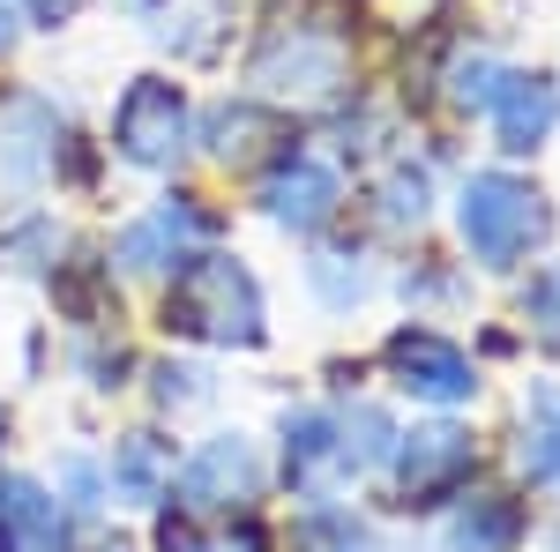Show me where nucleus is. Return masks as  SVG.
Listing matches in <instances>:
<instances>
[{
    "label": "nucleus",
    "mask_w": 560,
    "mask_h": 552,
    "mask_svg": "<svg viewBox=\"0 0 560 552\" xmlns=\"http://www.w3.org/2000/svg\"><path fill=\"white\" fill-rule=\"evenodd\" d=\"M247 83L284 105H337L345 97V23H322L284 0L247 60Z\"/></svg>",
    "instance_id": "obj_1"
},
{
    "label": "nucleus",
    "mask_w": 560,
    "mask_h": 552,
    "mask_svg": "<svg viewBox=\"0 0 560 552\" xmlns=\"http://www.w3.org/2000/svg\"><path fill=\"white\" fill-rule=\"evenodd\" d=\"M165 329L173 337H195V343H261V284L240 269L232 255H210V247H195V255L179 261L173 292H165Z\"/></svg>",
    "instance_id": "obj_2"
},
{
    "label": "nucleus",
    "mask_w": 560,
    "mask_h": 552,
    "mask_svg": "<svg viewBox=\"0 0 560 552\" xmlns=\"http://www.w3.org/2000/svg\"><path fill=\"white\" fill-rule=\"evenodd\" d=\"M456 232L486 269H516L530 247H546L553 210H546L538 187H523L509 172H471L464 195H456Z\"/></svg>",
    "instance_id": "obj_3"
},
{
    "label": "nucleus",
    "mask_w": 560,
    "mask_h": 552,
    "mask_svg": "<svg viewBox=\"0 0 560 552\" xmlns=\"http://www.w3.org/2000/svg\"><path fill=\"white\" fill-rule=\"evenodd\" d=\"M113 150L142 172H165L179 150H187V90L165 83V75L128 83L120 113H113Z\"/></svg>",
    "instance_id": "obj_4"
},
{
    "label": "nucleus",
    "mask_w": 560,
    "mask_h": 552,
    "mask_svg": "<svg viewBox=\"0 0 560 552\" xmlns=\"http://www.w3.org/2000/svg\"><path fill=\"white\" fill-rule=\"evenodd\" d=\"M255 493H261V463H255V448H247L240 433L202 441V448L187 456V470H179V508L187 515H247Z\"/></svg>",
    "instance_id": "obj_5"
},
{
    "label": "nucleus",
    "mask_w": 560,
    "mask_h": 552,
    "mask_svg": "<svg viewBox=\"0 0 560 552\" xmlns=\"http://www.w3.org/2000/svg\"><path fill=\"white\" fill-rule=\"evenodd\" d=\"M396 485H404V501L411 508H441V501H456L464 493V478H471V433H456V425H427V433H396Z\"/></svg>",
    "instance_id": "obj_6"
},
{
    "label": "nucleus",
    "mask_w": 560,
    "mask_h": 552,
    "mask_svg": "<svg viewBox=\"0 0 560 552\" xmlns=\"http://www.w3.org/2000/svg\"><path fill=\"white\" fill-rule=\"evenodd\" d=\"M388 374L419 403H471L478 396V374H471V359H464V343H448L441 329H396L388 337Z\"/></svg>",
    "instance_id": "obj_7"
},
{
    "label": "nucleus",
    "mask_w": 560,
    "mask_h": 552,
    "mask_svg": "<svg viewBox=\"0 0 560 552\" xmlns=\"http://www.w3.org/2000/svg\"><path fill=\"white\" fill-rule=\"evenodd\" d=\"M351 478H359V463L345 448V425L329 411H292L284 419V485L306 493V501H329V493H345Z\"/></svg>",
    "instance_id": "obj_8"
},
{
    "label": "nucleus",
    "mask_w": 560,
    "mask_h": 552,
    "mask_svg": "<svg viewBox=\"0 0 560 552\" xmlns=\"http://www.w3.org/2000/svg\"><path fill=\"white\" fill-rule=\"evenodd\" d=\"M202 239H210V210H195V195H165L150 216H135L120 232L113 261L120 269H179Z\"/></svg>",
    "instance_id": "obj_9"
},
{
    "label": "nucleus",
    "mask_w": 560,
    "mask_h": 552,
    "mask_svg": "<svg viewBox=\"0 0 560 552\" xmlns=\"http://www.w3.org/2000/svg\"><path fill=\"white\" fill-rule=\"evenodd\" d=\"M337 202H345V179L322 165V157H306V150L277 157L269 179H261V210L277 216L284 232H322L337 216Z\"/></svg>",
    "instance_id": "obj_10"
},
{
    "label": "nucleus",
    "mask_w": 560,
    "mask_h": 552,
    "mask_svg": "<svg viewBox=\"0 0 560 552\" xmlns=\"http://www.w3.org/2000/svg\"><path fill=\"white\" fill-rule=\"evenodd\" d=\"M486 120H493V134H501V150H538L546 134H553L560 120V90L546 83V75H516V68H501V83H493V97H486Z\"/></svg>",
    "instance_id": "obj_11"
},
{
    "label": "nucleus",
    "mask_w": 560,
    "mask_h": 552,
    "mask_svg": "<svg viewBox=\"0 0 560 552\" xmlns=\"http://www.w3.org/2000/svg\"><path fill=\"white\" fill-rule=\"evenodd\" d=\"M0 552H60V501L38 478H0Z\"/></svg>",
    "instance_id": "obj_12"
},
{
    "label": "nucleus",
    "mask_w": 560,
    "mask_h": 552,
    "mask_svg": "<svg viewBox=\"0 0 560 552\" xmlns=\"http://www.w3.org/2000/svg\"><path fill=\"white\" fill-rule=\"evenodd\" d=\"M523 508L509 493H464V508L448 515V552H516Z\"/></svg>",
    "instance_id": "obj_13"
},
{
    "label": "nucleus",
    "mask_w": 560,
    "mask_h": 552,
    "mask_svg": "<svg viewBox=\"0 0 560 552\" xmlns=\"http://www.w3.org/2000/svg\"><path fill=\"white\" fill-rule=\"evenodd\" d=\"M113 485H120V501H135V508H158L165 485H173V441L128 433V441L113 448Z\"/></svg>",
    "instance_id": "obj_14"
},
{
    "label": "nucleus",
    "mask_w": 560,
    "mask_h": 552,
    "mask_svg": "<svg viewBox=\"0 0 560 552\" xmlns=\"http://www.w3.org/2000/svg\"><path fill=\"white\" fill-rule=\"evenodd\" d=\"M516 463L530 470V485H560V388H530Z\"/></svg>",
    "instance_id": "obj_15"
},
{
    "label": "nucleus",
    "mask_w": 560,
    "mask_h": 552,
    "mask_svg": "<svg viewBox=\"0 0 560 552\" xmlns=\"http://www.w3.org/2000/svg\"><path fill=\"white\" fill-rule=\"evenodd\" d=\"M292 552H374V530L345 508H314L292 522Z\"/></svg>",
    "instance_id": "obj_16"
},
{
    "label": "nucleus",
    "mask_w": 560,
    "mask_h": 552,
    "mask_svg": "<svg viewBox=\"0 0 560 552\" xmlns=\"http://www.w3.org/2000/svg\"><path fill=\"white\" fill-rule=\"evenodd\" d=\"M337 425H345V448H351V463H359V470H366V463H388V448H396V425H388L374 403H351Z\"/></svg>",
    "instance_id": "obj_17"
},
{
    "label": "nucleus",
    "mask_w": 560,
    "mask_h": 552,
    "mask_svg": "<svg viewBox=\"0 0 560 552\" xmlns=\"http://www.w3.org/2000/svg\"><path fill=\"white\" fill-rule=\"evenodd\" d=\"M306 277H314V292L329 298V306H359V298H366V269H359V255H314Z\"/></svg>",
    "instance_id": "obj_18"
},
{
    "label": "nucleus",
    "mask_w": 560,
    "mask_h": 552,
    "mask_svg": "<svg viewBox=\"0 0 560 552\" xmlns=\"http://www.w3.org/2000/svg\"><path fill=\"white\" fill-rule=\"evenodd\" d=\"M523 314H530L538 343H553V351H560V261L530 277V292H523Z\"/></svg>",
    "instance_id": "obj_19"
},
{
    "label": "nucleus",
    "mask_w": 560,
    "mask_h": 552,
    "mask_svg": "<svg viewBox=\"0 0 560 552\" xmlns=\"http://www.w3.org/2000/svg\"><path fill=\"white\" fill-rule=\"evenodd\" d=\"M382 216L388 224H419L427 216V172H388V187H382Z\"/></svg>",
    "instance_id": "obj_20"
},
{
    "label": "nucleus",
    "mask_w": 560,
    "mask_h": 552,
    "mask_svg": "<svg viewBox=\"0 0 560 552\" xmlns=\"http://www.w3.org/2000/svg\"><path fill=\"white\" fill-rule=\"evenodd\" d=\"M158 396H165V403H202L210 388H202L195 366H158Z\"/></svg>",
    "instance_id": "obj_21"
},
{
    "label": "nucleus",
    "mask_w": 560,
    "mask_h": 552,
    "mask_svg": "<svg viewBox=\"0 0 560 552\" xmlns=\"http://www.w3.org/2000/svg\"><path fill=\"white\" fill-rule=\"evenodd\" d=\"M23 8H31V23H68L83 0H23Z\"/></svg>",
    "instance_id": "obj_22"
},
{
    "label": "nucleus",
    "mask_w": 560,
    "mask_h": 552,
    "mask_svg": "<svg viewBox=\"0 0 560 552\" xmlns=\"http://www.w3.org/2000/svg\"><path fill=\"white\" fill-rule=\"evenodd\" d=\"M187 552H261L255 530H240V538H217V545H187Z\"/></svg>",
    "instance_id": "obj_23"
},
{
    "label": "nucleus",
    "mask_w": 560,
    "mask_h": 552,
    "mask_svg": "<svg viewBox=\"0 0 560 552\" xmlns=\"http://www.w3.org/2000/svg\"><path fill=\"white\" fill-rule=\"evenodd\" d=\"M8 45H15V8L0 0V52H8Z\"/></svg>",
    "instance_id": "obj_24"
},
{
    "label": "nucleus",
    "mask_w": 560,
    "mask_h": 552,
    "mask_svg": "<svg viewBox=\"0 0 560 552\" xmlns=\"http://www.w3.org/2000/svg\"><path fill=\"white\" fill-rule=\"evenodd\" d=\"M113 552H120V545H113Z\"/></svg>",
    "instance_id": "obj_25"
},
{
    "label": "nucleus",
    "mask_w": 560,
    "mask_h": 552,
    "mask_svg": "<svg viewBox=\"0 0 560 552\" xmlns=\"http://www.w3.org/2000/svg\"><path fill=\"white\" fill-rule=\"evenodd\" d=\"M553 552H560V545H553Z\"/></svg>",
    "instance_id": "obj_26"
}]
</instances>
